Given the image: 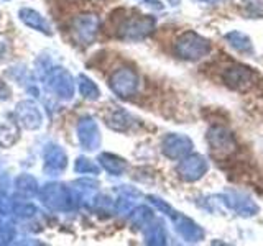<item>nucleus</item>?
Returning a JSON list of instances; mask_svg holds the SVG:
<instances>
[{"label": "nucleus", "instance_id": "obj_1", "mask_svg": "<svg viewBox=\"0 0 263 246\" xmlns=\"http://www.w3.org/2000/svg\"><path fill=\"white\" fill-rule=\"evenodd\" d=\"M176 53L184 59H199L209 53V43L196 33L187 31L178 39Z\"/></svg>", "mask_w": 263, "mask_h": 246}, {"label": "nucleus", "instance_id": "obj_2", "mask_svg": "<svg viewBox=\"0 0 263 246\" xmlns=\"http://www.w3.org/2000/svg\"><path fill=\"white\" fill-rule=\"evenodd\" d=\"M208 143L209 150L214 159H224L229 158L235 151V141L232 135L224 128H211L208 133Z\"/></svg>", "mask_w": 263, "mask_h": 246}, {"label": "nucleus", "instance_id": "obj_3", "mask_svg": "<svg viewBox=\"0 0 263 246\" xmlns=\"http://www.w3.org/2000/svg\"><path fill=\"white\" fill-rule=\"evenodd\" d=\"M222 79L224 82L235 90H247L253 84V72L249 68H243V66H232V68H227L222 74Z\"/></svg>", "mask_w": 263, "mask_h": 246}, {"label": "nucleus", "instance_id": "obj_4", "mask_svg": "<svg viewBox=\"0 0 263 246\" xmlns=\"http://www.w3.org/2000/svg\"><path fill=\"white\" fill-rule=\"evenodd\" d=\"M179 174L186 180H196L202 177L208 171V162L201 156H187V158L179 164Z\"/></svg>", "mask_w": 263, "mask_h": 246}, {"label": "nucleus", "instance_id": "obj_5", "mask_svg": "<svg viewBox=\"0 0 263 246\" xmlns=\"http://www.w3.org/2000/svg\"><path fill=\"white\" fill-rule=\"evenodd\" d=\"M193 148V141L186 136L181 135H173L164 141V154H168L170 158H183Z\"/></svg>", "mask_w": 263, "mask_h": 246}, {"label": "nucleus", "instance_id": "obj_6", "mask_svg": "<svg viewBox=\"0 0 263 246\" xmlns=\"http://www.w3.org/2000/svg\"><path fill=\"white\" fill-rule=\"evenodd\" d=\"M173 218H175L176 221V228H178V232L181 233V236L184 238V240L187 241H199L202 240V230L197 227L193 220H189L183 215H179V213H176V215H173Z\"/></svg>", "mask_w": 263, "mask_h": 246}, {"label": "nucleus", "instance_id": "obj_7", "mask_svg": "<svg viewBox=\"0 0 263 246\" xmlns=\"http://www.w3.org/2000/svg\"><path fill=\"white\" fill-rule=\"evenodd\" d=\"M224 202L229 205L230 209H234L235 212L240 213V215H247V217L253 215V213H257V210H258L257 205H255L250 199H247V197H242V195H237V194L224 197Z\"/></svg>", "mask_w": 263, "mask_h": 246}, {"label": "nucleus", "instance_id": "obj_8", "mask_svg": "<svg viewBox=\"0 0 263 246\" xmlns=\"http://www.w3.org/2000/svg\"><path fill=\"white\" fill-rule=\"evenodd\" d=\"M227 39H229V43L232 45V48L237 49V51H240V53H250L252 51V43H250L249 36H245L240 31L229 33Z\"/></svg>", "mask_w": 263, "mask_h": 246}, {"label": "nucleus", "instance_id": "obj_9", "mask_svg": "<svg viewBox=\"0 0 263 246\" xmlns=\"http://www.w3.org/2000/svg\"><path fill=\"white\" fill-rule=\"evenodd\" d=\"M170 2H171V4H173V5H176V4H178V2H179V0H170Z\"/></svg>", "mask_w": 263, "mask_h": 246}, {"label": "nucleus", "instance_id": "obj_10", "mask_svg": "<svg viewBox=\"0 0 263 246\" xmlns=\"http://www.w3.org/2000/svg\"><path fill=\"white\" fill-rule=\"evenodd\" d=\"M202 2H214V0H202Z\"/></svg>", "mask_w": 263, "mask_h": 246}]
</instances>
